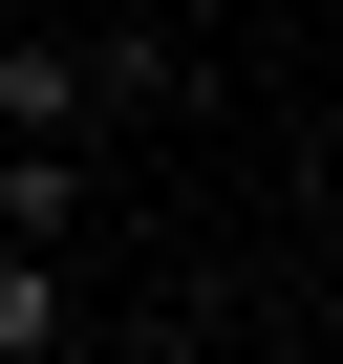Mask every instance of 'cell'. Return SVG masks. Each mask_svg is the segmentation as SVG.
I'll return each instance as SVG.
<instances>
[{
  "label": "cell",
  "instance_id": "4",
  "mask_svg": "<svg viewBox=\"0 0 343 364\" xmlns=\"http://www.w3.org/2000/svg\"><path fill=\"white\" fill-rule=\"evenodd\" d=\"M300 22H322V0H300Z\"/></svg>",
  "mask_w": 343,
  "mask_h": 364
},
{
  "label": "cell",
  "instance_id": "3",
  "mask_svg": "<svg viewBox=\"0 0 343 364\" xmlns=\"http://www.w3.org/2000/svg\"><path fill=\"white\" fill-rule=\"evenodd\" d=\"M43 22H65V43H86V22H150V0H43Z\"/></svg>",
  "mask_w": 343,
  "mask_h": 364
},
{
  "label": "cell",
  "instance_id": "2",
  "mask_svg": "<svg viewBox=\"0 0 343 364\" xmlns=\"http://www.w3.org/2000/svg\"><path fill=\"white\" fill-rule=\"evenodd\" d=\"M86 343V279H65V236H0V364H65Z\"/></svg>",
  "mask_w": 343,
  "mask_h": 364
},
{
  "label": "cell",
  "instance_id": "1",
  "mask_svg": "<svg viewBox=\"0 0 343 364\" xmlns=\"http://www.w3.org/2000/svg\"><path fill=\"white\" fill-rule=\"evenodd\" d=\"M0 150H65V171L107 150V107H86V43H65V22H22V43H0Z\"/></svg>",
  "mask_w": 343,
  "mask_h": 364
}]
</instances>
